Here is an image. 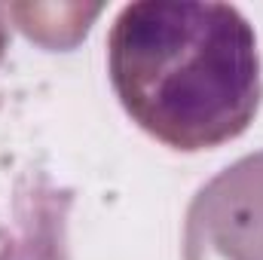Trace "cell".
Returning <instances> with one entry per match:
<instances>
[{
  "instance_id": "277c9868",
  "label": "cell",
  "mask_w": 263,
  "mask_h": 260,
  "mask_svg": "<svg viewBox=\"0 0 263 260\" xmlns=\"http://www.w3.org/2000/svg\"><path fill=\"white\" fill-rule=\"evenodd\" d=\"M6 46H9V25H6V6H0V62L6 55Z\"/></svg>"
},
{
  "instance_id": "3957f363",
  "label": "cell",
  "mask_w": 263,
  "mask_h": 260,
  "mask_svg": "<svg viewBox=\"0 0 263 260\" xmlns=\"http://www.w3.org/2000/svg\"><path fill=\"white\" fill-rule=\"evenodd\" d=\"M22 34L46 49H73L101 15V3H9Z\"/></svg>"
},
{
  "instance_id": "7a4b0ae2",
  "label": "cell",
  "mask_w": 263,
  "mask_h": 260,
  "mask_svg": "<svg viewBox=\"0 0 263 260\" xmlns=\"http://www.w3.org/2000/svg\"><path fill=\"white\" fill-rule=\"evenodd\" d=\"M184 260H263V150L199 187L184 217Z\"/></svg>"
},
{
  "instance_id": "6da1fadb",
  "label": "cell",
  "mask_w": 263,
  "mask_h": 260,
  "mask_svg": "<svg viewBox=\"0 0 263 260\" xmlns=\"http://www.w3.org/2000/svg\"><path fill=\"white\" fill-rule=\"evenodd\" d=\"M123 110L165 147L199 153L248 129L263 80L251 22L230 3L138 0L107 34Z\"/></svg>"
}]
</instances>
